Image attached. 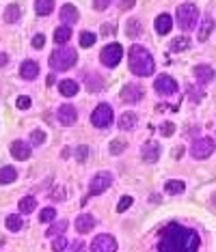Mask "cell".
<instances>
[{"instance_id":"d6986e66","label":"cell","mask_w":216,"mask_h":252,"mask_svg":"<svg viewBox=\"0 0 216 252\" xmlns=\"http://www.w3.org/2000/svg\"><path fill=\"white\" fill-rule=\"evenodd\" d=\"M171 26H173V18L169 13H162L156 18V32H158V35H166V32L171 30Z\"/></svg>"},{"instance_id":"9a60e30c","label":"cell","mask_w":216,"mask_h":252,"mask_svg":"<svg viewBox=\"0 0 216 252\" xmlns=\"http://www.w3.org/2000/svg\"><path fill=\"white\" fill-rule=\"evenodd\" d=\"M20 74L24 80H35L37 76H39V65H37L35 61H24L20 67Z\"/></svg>"},{"instance_id":"3957f363","label":"cell","mask_w":216,"mask_h":252,"mask_svg":"<svg viewBox=\"0 0 216 252\" xmlns=\"http://www.w3.org/2000/svg\"><path fill=\"white\" fill-rule=\"evenodd\" d=\"M76 61H78V54H76L74 48H58L50 56V67L54 71H65V69L74 67Z\"/></svg>"},{"instance_id":"7dc6e473","label":"cell","mask_w":216,"mask_h":252,"mask_svg":"<svg viewBox=\"0 0 216 252\" xmlns=\"http://www.w3.org/2000/svg\"><path fill=\"white\" fill-rule=\"evenodd\" d=\"M134 2H136V0H121V2H119V9H121V11H128V9L134 7Z\"/></svg>"},{"instance_id":"4fadbf2b","label":"cell","mask_w":216,"mask_h":252,"mask_svg":"<svg viewBox=\"0 0 216 252\" xmlns=\"http://www.w3.org/2000/svg\"><path fill=\"white\" fill-rule=\"evenodd\" d=\"M11 155H13L15 160H28L30 157V145H26L24 140H15L13 145H11Z\"/></svg>"},{"instance_id":"bcb514c9","label":"cell","mask_w":216,"mask_h":252,"mask_svg":"<svg viewBox=\"0 0 216 252\" xmlns=\"http://www.w3.org/2000/svg\"><path fill=\"white\" fill-rule=\"evenodd\" d=\"M43 43H46V37H43V35H35V39H32V48H37V50H39V48H43Z\"/></svg>"},{"instance_id":"d6a6232c","label":"cell","mask_w":216,"mask_h":252,"mask_svg":"<svg viewBox=\"0 0 216 252\" xmlns=\"http://www.w3.org/2000/svg\"><path fill=\"white\" fill-rule=\"evenodd\" d=\"M65 228H67V222H56V224H52V227L48 228L46 235H48V237H54V235H58V237H61Z\"/></svg>"},{"instance_id":"60d3db41","label":"cell","mask_w":216,"mask_h":252,"mask_svg":"<svg viewBox=\"0 0 216 252\" xmlns=\"http://www.w3.org/2000/svg\"><path fill=\"white\" fill-rule=\"evenodd\" d=\"M69 252H86L84 242H72V246H69Z\"/></svg>"},{"instance_id":"681fc988","label":"cell","mask_w":216,"mask_h":252,"mask_svg":"<svg viewBox=\"0 0 216 252\" xmlns=\"http://www.w3.org/2000/svg\"><path fill=\"white\" fill-rule=\"evenodd\" d=\"M9 63V58H7V54H0V67H4V65Z\"/></svg>"},{"instance_id":"30bf717a","label":"cell","mask_w":216,"mask_h":252,"mask_svg":"<svg viewBox=\"0 0 216 252\" xmlns=\"http://www.w3.org/2000/svg\"><path fill=\"white\" fill-rule=\"evenodd\" d=\"M154 89L160 93V95H173V93H177V82L171 78V76H158L156 78V84Z\"/></svg>"},{"instance_id":"ba28073f","label":"cell","mask_w":216,"mask_h":252,"mask_svg":"<svg viewBox=\"0 0 216 252\" xmlns=\"http://www.w3.org/2000/svg\"><path fill=\"white\" fill-rule=\"evenodd\" d=\"M110 183H112V175L110 173H97L95 177L91 179V183H89V196L102 194L104 190L110 188Z\"/></svg>"},{"instance_id":"f546056e","label":"cell","mask_w":216,"mask_h":252,"mask_svg":"<svg viewBox=\"0 0 216 252\" xmlns=\"http://www.w3.org/2000/svg\"><path fill=\"white\" fill-rule=\"evenodd\" d=\"M186 48H190V37H175L171 43L173 52H182V50H186Z\"/></svg>"},{"instance_id":"7c38bea8","label":"cell","mask_w":216,"mask_h":252,"mask_svg":"<svg viewBox=\"0 0 216 252\" xmlns=\"http://www.w3.org/2000/svg\"><path fill=\"white\" fill-rule=\"evenodd\" d=\"M76 119H78V112H76L74 106L65 103V106L58 108V121H61V125H74Z\"/></svg>"},{"instance_id":"74e56055","label":"cell","mask_w":216,"mask_h":252,"mask_svg":"<svg viewBox=\"0 0 216 252\" xmlns=\"http://www.w3.org/2000/svg\"><path fill=\"white\" fill-rule=\"evenodd\" d=\"M65 248H67V239H65V237H56L52 242V250L54 252H63Z\"/></svg>"},{"instance_id":"f35d334b","label":"cell","mask_w":216,"mask_h":252,"mask_svg":"<svg viewBox=\"0 0 216 252\" xmlns=\"http://www.w3.org/2000/svg\"><path fill=\"white\" fill-rule=\"evenodd\" d=\"M130 205H132V196H123V199L119 201V205H117V211H119V213H121V211H126Z\"/></svg>"},{"instance_id":"8d00e7d4","label":"cell","mask_w":216,"mask_h":252,"mask_svg":"<svg viewBox=\"0 0 216 252\" xmlns=\"http://www.w3.org/2000/svg\"><path fill=\"white\" fill-rule=\"evenodd\" d=\"M30 140H32V145H43V142H46V134H43L41 129H35L30 134Z\"/></svg>"},{"instance_id":"8992f818","label":"cell","mask_w":216,"mask_h":252,"mask_svg":"<svg viewBox=\"0 0 216 252\" xmlns=\"http://www.w3.org/2000/svg\"><path fill=\"white\" fill-rule=\"evenodd\" d=\"M91 123L100 129H106L112 123V108L108 103H100L93 110V114H91Z\"/></svg>"},{"instance_id":"cb8c5ba5","label":"cell","mask_w":216,"mask_h":252,"mask_svg":"<svg viewBox=\"0 0 216 252\" xmlns=\"http://www.w3.org/2000/svg\"><path fill=\"white\" fill-rule=\"evenodd\" d=\"M143 32V24L136 20V18H132V20H128V26H126V35L130 37V39H136V37Z\"/></svg>"},{"instance_id":"83f0119b","label":"cell","mask_w":216,"mask_h":252,"mask_svg":"<svg viewBox=\"0 0 216 252\" xmlns=\"http://www.w3.org/2000/svg\"><path fill=\"white\" fill-rule=\"evenodd\" d=\"M35 207H37V199H35V196H24V199L20 201L18 209L22 213H32V211H35Z\"/></svg>"},{"instance_id":"7402d4cb","label":"cell","mask_w":216,"mask_h":252,"mask_svg":"<svg viewBox=\"0 0 216 252\" xmlns=\"http://www.w3.org/2000/svg\"><path fill=\"white\" fill-rule=\"evenodd\" d=\"M84 82H86V89H89L91 93L102 91V86H104L102 78H100V76H95V74H84Z\"/></svg>"},{"instance_id":"d590c367","label":"cell","mask_w":216,"mask_h":252,"mask_svg":"<svg viewBox=\"0 0 216 252\" xmlns=\"http://www.w3.org/2000/svg\"><path fill=\"white\" fill-rule=\"evenodd\" d=\"M121 151H126V142L123 140H112L110 142V153L112 155H119Z\"/></svg>"},{"instance_id":"7bdbcfd3","label":"cell","mask_w":216,"mask_h":252,"mask_svg":"<svg viewBox=\"0 0 216 252\" xmlns=\"http://www.w3.org/2000/svg\"><path fill=\"white\" fill-rule=\"evenodd\" d=\"M160 131H162V136H171L173 131H175V125H173V123H162Z\"/></svg>"},{"instance_id":"7a4b0ae2","label":"cell","mask_w":216,"mask_h":252,"mask_svg":"<svg viewBox=\"0 0 216 252\" xmlns=\"http://www.w3.org/2000/svg\"><path fill=\"white\" fill-rule=\"evenodd\" d=\"M128 61H130V71L134 76H151L156 69L154 56L149 54V50H145L143 46H132L128 54Z\"/></svg>"},{"instance_id":"d4e9b609","label":"cell","mask_w":216,"mask_h":252,"mask_svg":"<svg viewBox=\"0 0 216 252\" xmlns=\"http://www.w3.org/2000/svg\"><path fill=\"white\" fill-rule=\"evenodd\" d=\"M212 30H214V20L212 18H205L203 24H201V28H199V41H208V37L212 35Z\"/></svg>"},{"instance_id":"ab89813d","label":"cell","mask_w":216,"mask_h":252,"mask_svg":"<svg viewBox=\"0 0 216 252\" xmlns=\"http://www.w3.org/2000/svg\"><path fill=\"white\" fill-rule=\"evenodd\" d=\"M86 155H89V149H86L84 145H80V147H78V151H76V157H78V162H84V160H86Z\"/></svg>"},{"instance_id":"ee69618b","label":"cell","mask_w":216,"mask_h":252,"mask_svg":"<svg viewBox=\"0 0 216 252\" xmlns=\"http://www.w3.org/2000/svg\"><path fill=\"white\" fill-rule=\"evenodd\" d=\"M63 199H65V190L63 188H56L50 194V201H63Z\"/></svg>"},{"instance_id":"44dd1931","label":"cell","mask_w":216,"mask_h":252,"mask_svg":"<svg viewBox=\"0 0 216 252\" xmlns=\"http://www.w3.org/2000/svg\"><path fill=\"white\" fill-rule=\"evenodd\" d=\"M58 91H61L63 97L78 95V82H76V80H63L61 84H58Z\"/></svg>"},{"instance_id":"ffe728a7","label":"cell","mask_w":216,"mask_h":252,"mask_svg":"<svg viewBox=\"0 0 216 252\" xmlns=\"http://www.w3.org/2000/svg\"><path fill=\"white\" fill-rule=\"evenodd\" d=\"M78 18H80V13L74 4H65V7L61 9V20L65 22V24H76Z\"/></svg>"},{"instance_id":"e0dca14e","label":"cell","mask_w":216,"mask_h":252,"mask_svg":"<svg viewBox=\"0 0 216 252\" xmlns=\"http://www.w3.org/2000/svg\"><path fill=\"white\" fill-rule=\"evenodd\" d=\"M93 227H95V218L91 216V213H82V216H78V220H76V231L78 233H89Z\"/></svg>"},{"instance_id":"484cf974","label":"cell","mask_w":216,"mask_h":252,"mask_svg":"<svg viewBox=\"0 0 216 252\" xmlns=\"http://www.w3.org/2000/svg\"><path fill=\"white\" fill-rule=\"evenodd\" d=\"M54 9V0H35V13L37 15H48Z\"/></svg>"},{"instance_id":"277c9868","label":"cell","mask_w":216,"mask_h":252,"mask_svg":"<svg viewBox=\"0 0 216 252\" xmlns=\"http://www.w3.org/2000/svg\"><path fill=\"white\" fill-rule=\"evenodd\" d=\"M197 20H199V9L194 4L186 2L177 7V24H180L182 30H192L197 26Z\"/></svg>"},{"instance_id":"6da1fadb","label":"cell","mask_w":216,"mask_h":252,"mask_svg":"<svg viewBox=\"0 0 216 252\" xmlns=\"http://www.w3.org/2000/svg\"><path fill=\"white\" fill-rule=\"evenodd\" d=\"M199 235L192 228L173 222L160 231L158 252H199Z\"/></svg>"},{"instance_id":"1f68e13d","label":"cell","mask_w":216,"mask_h":252,"mask_svg":"<svg viewBox=\"0 0 216 252\" xmlns=\"http://www.w3.org/2000/svg\"><path fill=\"white\" fill-rule=\"evenodd\" d=\"M22 227H24V222H22L20 216H9V218H7V228H9V231L18 233Z\"/></svg>"},{"instance_id":"4dcf8cb0","label":"cell","mask_w":216,"mask_h":252,"mask_svg":"<svg viewBox=\"0 0 216 252\" xmlns=\"http://www.w3.org/2000/svg\"><path fill=\"white\" fill-rule=\"evenodd\" d=\"M164 190L169 192V194H182V192L186 190V185H184L182 181H166L164 183Z\"/></svg>"},{"instance_id":"5b68a950","label":"cell","mask_w":216,"mask_h":252,"mask_svg":"<svg viewBox=\"0 0 216 252\" xmlns=\"http://www.w3.org/2000/svg\"><path fill=\"white\" fill-rule=\"evenodd\" d=\"M121 56H123V48L119 43H110L106 46L104 50L100 52V61L106 65V67H117L121 63Z\"/></svg>"},{"instance_id":"5bb4252c","label":"cell","mask_w":216,"mask_h":252,"mask_svg":"<svg viewBox=\"0 0 216 252\" xmlns=\"http://www.w3.org/2000/svg\"><path fill=\"white\" fill-rule=\"evenodd\" d=\"M194 78H197L199 84H208V82L214 80V69L210 65H197L194 67Z\"/></svg>"},{"instance_id":"9c48e42d","label":"cell","mask_w":216,"mask_h":252,"mask_svg":"<svg viewBox=\"0 0 216 252\" xmlns=\"http://www.w3.org/2000/svg\"><path fill=\"white\" fill-rule=\"evenodd\" d=\"M91 252H117V239L112 235H97L91 242Z\"/></svg>"},{"instance_id":"f6af8a7d","label":"cell","mask_w":216,"mask_h":252,"mask_svg":"<svg viewBox=\"0 0 216 252\" xmlns=\"http://www.w3.org/2000/svg\"><path fill=\"white\" fill-rule=\"evenodd\" d=\"M108 4H110V0H93V7H95L97 11L108 9Z\"/></svg>"},{"instance_id":"2e32d148","label":"cell","mask_w":216,"mask_h":252,"mask_svg":"<svg viewBox=\"0 0 216 252\" xmlns=\"http://www.w3.org/2000/svg\"><path fill=\"white\" fill-rule=\"evenodd\" d=\"M140 155H143L145 162H156L160 157V145L158 142H147L143 147V151H140Z\"/></svg>"},{"instance_id":"8fae6325","label":"cell","mask_w":216,"mask_h":252,"mask_svg":"<svg viewBox=\"0 0 216 252\" xmlns=\"http://www.w3.org/2000/svg\"><path fill=\"white\" fill-rule=\"evenodd\" d=\"M143 86H138V84H126L121 89V100L126 101V103H136L138 100H143Z\"/></svg>"},{"instance_id":"603a6c76","label":"cell","mask_w":216,"mask_h":252,"mask_svg":"<svg viewBox=\"0 0 216 252\" xmlns=\"http://www.w3.org/2000/svg\"><path fill=\"white\" fill-rule=\"evenodd\" d=\"M18 179V171L13 166H4L0 168V185H7V183H13Z\"/></svg>"},{"instance_id":"ac0fdd59","label":"cell","mask_w":216,"mask_h":252,"mask_svg":"<svg viewBox=\"0 0 216 252\" xmlns=\"http://www.w3.org/2000/svg\"><path fill=\"white\" fill-rule=\"evenodd\" d=\"M136 123H138V117L134 112H123L119 117V129H123V131H132L136 127Z\"/></svg>"},{"instance_id":"e575fe53","label":"cell","mask_w":216,"mask_h":252,"mask_svg":"<svg viewBox=\"0 0 216 252\" xmlns=\"http://www.w3.org/2000/svg\"><path fill=\"white\" fill-rule=\"evenodd\" d=\"M54 218H56V211H54L52 207H46V209H41V213H39L41 222H54Z\"/></svg>"},{"instance_id":"f1b7e54d","label":"cell","mask_w":216,"mask_h":252,"mask_svg":"<svg viewBox=\"0 0 216 252\" xmlns=\"http://www.w3.org/2000/svg\"><path fill=\"white\" fill-rule=\"evenodd\" d=\"M69 37H72V28H69V26H61V28L54 30V41L61 43V46L69 41Z\"/></svg>"},{"instance_id":"4316f807","label":"cell","mask_w":216,"mask_h":252,"mask_svg":"<svg viewBox=\"0 0 216 252\" xmlns=\"http://www.w3.org/2000/svg\"><path fill=\"white\" fill-rule=\"evenodd\" d=\"M22 15V9L18 7V4H9L7 9H4V22L7 24H13V22H18Z\"/></svg>"},{"instance_id":"52a82bcc","label":"cell","mask_w":216,"mask_h":252,"mask_svg":"<svg viewBox=\"0 0 216 252\" xmlns=\"http://www.w3.org/2000/svg\"><path fill=\"white\" fill-rule=\"evenodd\" d=\"M214 140L212 138H199L192 142L190 147V155L194 157V160H205L208 155H212L214 153Z\"/></svg>"},{"instance_id":"c3c4849f","label":"cell","mask_w":216,"mask_h":252,"mask_svg":"<svg viewBox=\"0 0 216 252\" xmlns=\"http://www.w3.org/2000/svg\"><path fill=\"white\" fill-rule=\"evenodd\" d=\"M112 30H115V28H112V26L110 24H102V35H112Z\"/></svg>"},{"instance_id":"b9f144b4","label":"cell","mask_w":216,"mask_h":252,"mask_svg":"<svg viewBox=\"0 0 216 252\" xmlns=\"http://www.w3.org/2000/svg\"><path fill=\"white\" fill-rule=\"evenodd\" d=\"M18 108L20 110H26V108H30V100L26 95H22V97H18Z\"/></svg>"},{"instance_id":"836d02e7","label":"cell","mask_w":216,"mask_h":252,"mask_svg":"<svg viewBox=\"0 0 216 252\" xmlns=\"http://www.w3.org/2000/svg\"><path fill=\"white\" fill-rule=\"evenodd\" d=\"M93 43H95V35H93V32L84 30L82 35H80V46H82V48H91Z\"/></svg>"}]
</instances>
